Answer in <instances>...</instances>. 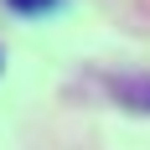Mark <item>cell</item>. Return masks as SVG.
I'll list each match as a JSON object with an SVG mask.
<instances>
[{"instance_id":"6da1fadb","label":"cell","mask_w":150,"mask_h":150,"mask_svg":"<svg viewBox=\"0 0 150 150\" xmlns=\"http://www.w3.org/2000/svg\"><path fill=\"white\" fill-rule=\"evenodd\" d=\"M5 5H16V11H47V5H57V0H5Z\"/></svg>"}]
</instances>
